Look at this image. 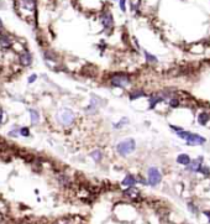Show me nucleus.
Here are the masks:
<instances>
[{
	"mask_svg": "<svg viewBox=\"0 0 210 224\" xmlns=\"http://www.w3.org/2000/svg\"><path fill=\"white\" fill-rule=\"evenodd\" d=\"M171 128H172L173 130H176V134H177L179 137L184 139V140L187 141L188 145H193V146H197V145H204L205 141H207L205 137H203V136H200V135H198V134L189 132V131H187V130H183V129L177 128V126H173V125H172Z\"/></svg>",
	"mask_w": 210,
	"mask_h": 224,
	"instance_id": "obj_1",
	"label": "nucleus"
},
{
	"mask_svg": "<svg viewBox=\"0 0 210 224\" xmlns=\"http://www.w3.org/2000/svg\"><path fill=\"white\" fill-rule=\"evenodd\" d=\"M110 83L114 87H119V88H125L131 83V78L129 77V74L125 73H114L110 77Z\"/></svg>",
	"mask_w": 210,
	"mask_h": 224,
	"instance_id": "obj_2",
	"label": "nucleus"
},
{
	"mask_svg": "<svg viewBox=\"0 0 210 224\" xmlns=\"http://www.w3.org/2000/svg\"><path fill=\"white\" fill-rule=\"evenodd\" d=\"M135 149H136V142H135L133 139H126V140L119 142L117 146H116L117 152H119L120 155H122V156H126V155H129V154H132V152L135 151Z\"/></svg>",
	"mask_w": 210,
	"mask_h": 224,
	"instance_id": "obj_3",
	"label": "nucleus"
},
{
	"mask_svg": "<svg viewBox=\"0 0 210 224\" xmlns=\"http://www.w3.org/2000/svg\"><path fill=\"white\" fill-rule=\"evenodd\" d=\"M57 118H58L61 124L68 126V125H71L74 121L76 115H74V113L72 112V110H69V109H61L58 112V114H57Z\"/></svg>",
	"mask_w": 210,
	"mask_h": 224,
	"instance_id": "obj_4",
	"label": "nucleus"
},
{
	"mask_svg": "<svg viewBox=\"0 0 210 224\" xmlns=\"http://www.w3.org/2000/svg\"><path fill=\"white\" fill-rule=\"evenodd\" d=\"M147 175H148V183L151 186H157L162 180V175L156 167H150Z\"/></svg>",
	"mask_w": 210,
	"mask_h": 224,
	"instance_id": "obj_5",
	"label": "nucleus"
},
{
	"mask_svg": "<svg viewBox=\"0 0 210 224\" xmlns=\"http://www.w3.org/2000/svg\"><path fill=\"white\" fill-rule=\"evenodd\" d=\"M100 21H102V24H103V26H104L105 29H110V27H112V25H114L112 16H111V14L107 12V11H104V12L100 15Z\"/></svg>",
	"mask_w": 210,
	"mask_h": 224,
	"instance_id": "obj_6",
	"label": "nucleus"
},
{
	"mask_svg": "<svg viewBox=\"0 0 210 224\" xmlns=\"http://www.w3.org/2000/svg\"><path fill=\"white\" fill-rule=\"evenodd\" d=\"M202 167V157L200 159H197L194 161H190L189 165H187V170L188 171H192V172H199Z\"/></svg>",
	"mask_w": 210,
	"mask_h": 224,
	"instance_id": "obj_7",
	"label": "nucleus"
},
{
	"mask_svg": "<svg viewBox=\"0 0 210 224\" xmlns=\"http://www.w3.org/2000/svg\"><path fill=\"white\" fill-rule=\"evenodd\" d=\"M20 62H21V65H24V66L31 65V62H32V56L30 55V52H27V51L22 52V53L20 55Z\"/></svg>",
	"mask_w": 210,
	"mask_h": 224,
	"instance_id": "obj_8",
	"label": "nucleus"
},
{
	"mask_svg": "<svg viewBox=\"0 0 210 224\" xmlns=\"http://www.w3.org/2000/svg\"><path fill=\"white\" fill-rule=\"evenodd\" d=\"M124 195H125V196H127V197H130L131 199H137V198L140 197V192H138V190H136L133 186H132V187H129V188L124 192Z\"/></svg>",
	"mask_w": 210,
	"mask_h": 224,
	"instance_id": "obj_9",
	"label": "nucleus"
},
{
	"mask_svg": "<svg viewBox=\"0 0 210 224\" xmlns=\"http://www.w3.org/2000/svg\"><path fill=\"white\" fill-rule=\"evenodd\" d=\"M190 157H189V155H187V154H181L178 157H177V162L178 164H181V165H189L190 164Z\"/></svg>",
	"mask_w": 210,
	"mask_h": 224,
	"instance_id": "obj_10",
	"label": "nucleus"
},
{
	"mask_svg": "<svg viewBox=\"0 0 210 224\" xmlns=\"http://www.w3.org/2000/svg\"><path fill=\"white\" fill-rule=\"evenodd\" d=\"M136 182H137V181H136V178H135L132 175H127V176L124 178L122 185H124V186H127V187H132V186H135Z\"/></svg>",
	"mask_w": 210,
	"mask_h": 224,
	"instance_id": "obj_11",
	"label": "nucleus"
},
{
	"mask_svg": "<svg viewBox=\"0 0 210 224\" xmlns=\"http://www.w3.org/2000/svg\"><path fill=\"white\" fill-rule=\"evenodd\" d=\"M210 120V115L208 114L207 112H202L199 113V115H198V123L199 124H202V125H205L208 121Z\"/></svg>",
	"mask_w": 210,
	"mask_h": 224,
	"instance_id": "obj_12",
	"label": "nucleus"
},
{
	"mask_svg": "<svg viewBox=\"0 0 210 224\" xmlns=\"http://www.w3.org/2000/svg\"><path fill=\"white\" fill-rule=\"evenodd\" d=\"M162 99H163L162 97H160V96H155V94H152V96L150 97V101H148V102H150V108H151V109H153L156 104H158L160 102H162Z\"/></svg>",
	"mask_w": 210,
	"mask_h": 224,
	"instance_id": "obj_13",
	"label": "nucleus"
},
{
	"mask_svg": "<svg viewBox=\"0 0 210 224\" xmlns=\"http://www.w3.org/2000/svg\"><path fill=\"white\" fill-rule=\"evenodd\" d=\"M30 115H31V123H32V124H37L38 120H40L38 113L36 112V110H33V109H31V110H30Z\"/></svg>",
	"mask_w": 210,
	"mask_h": 224,
	"instance_id": "obj_14",
	"label": "nucleus"
},
{
	"mask_svg": "<svg viewBox=\"0 0 210 224\" xmlns=\"http://www.w3.org/2000/svg\"><path fill=\"white\" fill-rule=\"evenodd\" d=\"M141 97H145V92H142V91H135V92H132L130 94V99L131 101H135V99L141 98Z\"/></svg>",
	"mask_w": 210,
	"mask_h": 224,
	"instance_id": "obj_15",
	"label": "nucleus"
},
{
	"mask_svg": "<svg viewBox=\"0 0 210 224\" xmlns=\"http://www.w3.org/2000/svg\"><path fill=\"white\" fill-rule=\"evenodd\" d=\"M10 40L5 36V35H0V45L1 46H4V47H9L10 46Z\"/></svg>",
	"mask_w": 210,
	"mask_h": 224,
	"instance_id": "obj_16",
	"label": "nucleus"
},
{
	"mask_svg": "<svg viewBox=\"0 0 210 224\" xmlns=\"http://www.w3.org/2000/svg\"><path fill=\"white\" fill-rule=\"evenodd\" d=\"M90 156L98 162V161L102 160V151H100V150H95V151H93V152L90 154Z\"/></svg>",
	"mask_w": 210,
	"mask_h": 224,
	"instance_id": "obj_17",
	"label": "nucleus"
},
{
	"mask_svg": "<svg viewBox=\"0 0 210 224\" xmlns=\"http://www.w3.org/2000/svg\"><path fill=\"white\" fill-rule=\"evenodd\" d=\"M145 57H146V61H147L148 63H156V62H157V57L150 55L148 52H145Z\"/></svg>",
	"mask_w": 210,
	"mask_h": 224,
	"instance_id": "obj_18",
	"label": "nucleus"
},
{
	"mask_svg": "<svg viewBox=\"0 0 210 224\" xmlns=\"http://www.w3.org/2000/svg\"><path fill=\"white\" fill-rule=\"evenodd\" d=\"M119 6L122 11H126V0H120L119 1Z\"/></svg>",
	"mask_w": 210,
	"mask_h": 224,
	"instance_id": "obj_19",
	"label": "nucleus"
},
{
	"mask_svg": "<svg viewBox=\"0 0 210 224\" xmlns=\"http://www.w3.org/2000/svg\"><path fill=\"white\" fill-rule=\"evenodd\" d=\"M199 172H202V173H204V175H210V168L209 167H200Z\"/></svg>",
	"mask_w": 210,
	"mask_h": 224,
	"instance_id": "obj_20",
	"label": "nucleus"
},
{
	"mask_svg": "<svg viewBox=\"0 0 210 224\" xmlns=\"http://www.w3.org/2000/svg\"><path fill=\"white\" fill-rule=\"evenodd\" d=\"M20 134H21L22 136H28V134H30V132H28V129H27V128H22Z\"/></svg>",
	"mask_w": 210,
	"mask_h": 224,
	"instance_id": "obj_21",
	"label": "nucleus"
},
{
	"mask_svg": "<svg viewBox=\"0 0 210 224\" xmlns=\"http://www.w3.org/2000/svg\"><path fill=\"white\" fill-rule=\"evenodd\" d=\"M36 78H37V76H36V74H32V76H30V77H28V83H32V82H33Z\"/></svg>",
	"mask_w": 210,
	"mask_h": 224,
	"instance_id": "obj_22",
	"label": "nucleus"
},
{
	"mask_svg": "<svg viewBox=\"0 0 210 224\" xmlns=\"http://www.w3.org/2000/svg\"><path fill=\"white\" fill-rule=\"evenodd\" d=\"M204 214H205V216L208 217V219H209V221H210V212H208V211H205V212H204Z\"/></svg>",
	"mask_w": 210,
	"mask_h": 224,
	"instance_id": "obj_23",
	"label": "nucleus"
},
{
	"mask_svg": "<svg viewBox=\"0 0 210 224\" xmlns=\"http://www.w3.org/2000/svg\"><path fill=\"white\" fill-rule=\"evenodd\" d=\"M1 119H2V112L0 110V121H1Z\"/></svg>",
	"mask_w": 210,
	"mask_h": 224,
	"instance_id": "obj_24",
	"label": "nucleus"
}]
</instances>
